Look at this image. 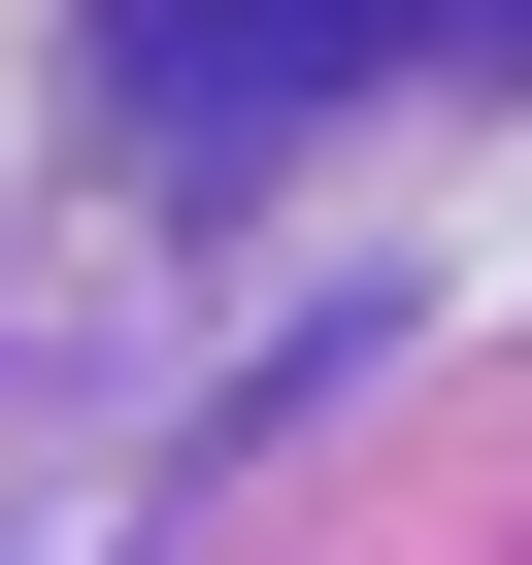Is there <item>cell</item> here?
<instances>
[{"instance_id": "6da1fadb", "label": "cell", "mask_w": 532, "mask_h": 565, "mask_svg": "<svg viewBox=\"0 0 532 565\" xmlns=\"http://www.w3.org/2000/svg\"><path fill=\"white\" fill-rule=\"evenodd\" d=\"M100 34H134V67L200 100V134H233V100H300V67H366L400 0H100Z\"/></svg>"}]
</instances>
